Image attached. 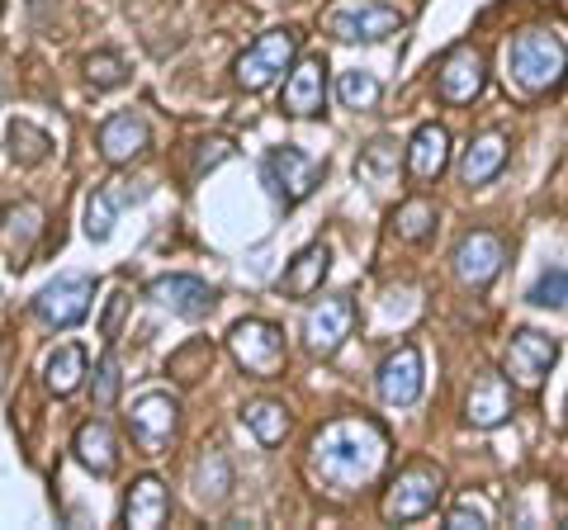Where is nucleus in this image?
I'll return each mask as SVG.
<instances>
[{
    "label": "nucleus",
    "instance_id": "obj_21",
    "mask_svg": "<svg viewBox=\"0 0 568 530\" xmlns=\"http://www.w3.org/2000/svg\"><path fill=\"white\" fill-rule=\"evenodd\" d=\"M507 156H511V137H507V133H497V129L478 133L474 143L465 147V156H459V181H465L469 190L488 185L493 175L507 166Z\"/></svg>",
    "mask_w": 568,
    "mask_h": 530
},
{
    "label": "nucleus",
    "instance_id": "obj_27",
    "mask_svg": "<svg viewBox=\"0 0 568 530\" xmlns=\"http://www.w3.org/2000/svg\"><path fill=\"white\" fill-rule=\"evenodd\" d=\"M398 171H403V162H398V143H394V137H375V143L355 156V175H361L369 190L398 185Z\"/></svg>",
    "mask_w": 568,
    "mask_h": 530
},
{
    "label": "nucleus",
    "instance_id": "obj_7",
    "mask_svg": "<svg viewBox=\"0 0 568 530\" xmlns=\"http://www.w3.org/2000/svg\"><path fill=\"white\" fill-rule=\"evenodd\" d=\"M323 29L342 43H379L403 29V14L394 6H379V0H342L323 14Z\"/></svg>",
    "mask_w": 568,
    "mask_h": 530
},
{
    "label": "nucleus",
    "instance_id": "obj_35",
    "mask_svg": "<svg viewBox=\"0 0 568 530\" xmlns=\"http://www.w3.org/2000/svg\"><path fill=\"white\" fill-rule=\"evenodd\" d=\"M564 294H568V271H564V265L555 261V265H549V271L536 279V285H530V304H536V308H564Z\"/></svg>",
    "mask_w": 568,
    "mask_h": 530
},
{
    "label": "nucleus",
    "instance_id": "obj_10",
    "mask_svg": "<svg viewBox=\"0 0 568 530\" xmlns=\"http://www.w3.org/2000/svg\"><path fill=\"white\" fill-rule=\"evenodd\" d=\"M91 304H95V279H85V275H62V279H52V285L39 289V298H33V313H39V323L67 332V327L85 323Z\"/></svg>",
    "mask_w": 568,
    "mask_h": 530
},
{
    "label": "nucleus",
    "instance_id": "obj_11",
    "mask_svg": "<svg viewBox=\"0 0 568 530\" xmlns=\"http://www.w3.org/2000/svg\"><path fill=\"white\" fill-rule=\"evenodd\" d=\"M488 72H484V52L474 43H455L446 58L436 62V95L446 104H474L484 95Z\"/></svg>",
    "mask_w": 568,
    "mask_h": 530
},
{
    "label": "nucleus",
    "instance_id": "obj_26",
    "mask_svg": "<svg viewBox=\"0 0 568 530\" xmlns=\"http://www.w3.org/2000/svg\"><path fill=\"white\" fill-rule=\"evenodd\" d=\"M43 233V208L39 204H20L6 214V246H10V265L24 271L33 256V237Z\"/></svg>",
    "mask_w": 568,
    "mask_h": 530
},
{
    "label": "nucleus",
    "instance_id": "obj_39",
    "mask_svg": "<svg viewBox=\"0 0 568 530\" xmlns=\"http://www.w3.org/2000/svg\"><path fill=\"white\" fill-rule=\"evenodd\" d=\"M119 313H123V294H114V304H110V317H104V337H114V323H119Z\"/></svg>",
    "mask_w": 568,
    "mask_h": 530
},
{
    "label": "nucleus",
    "instance_id": "obj_33",
    "mask_svg": "<svg viewBox=\"0 0 568 530\" xmlns=\"http://www.w3.org/2000/svg\"><path fill=\"white\" fill-rule=\"evenodd\" d=\"M394 233L403 237V242H426L436 233V208H432V200H403L398 204V214H394Z\"/></svg>",
    "mask_w": 568,
    "mask_h": 530
},
{
    "label": "nucleus",
    "instance_id": "obj_40",
    "mask_svg": "<svg viewBox=\"0 0 568 530\" xmlns=\"http://www.w3.org/2000/svg\"><path fill=\"white\" fill-rule=\"evenodd\" d=\"M0 95H6V72H0Z\"/></svg>",
    "mask_w": 568,
    "mask_h": 530
},
{
    "label": "nucleus",
    "instance_id": "obj_13",
    "mask_svg": "<svg viewBox=\"0 0 568 530\" xmlns=\"http://www.w3.org/2000/svg\"><path fill=\"white\" fill-rule=\"evenodd\" d=\"M455 279L465 289H488L497 275H503V261H507V246L497 233H488V227H478V233H465L455 246Z\"/></svg>",
    "mask_w": 568,
    "mask_h": 530
},
{
    "label": "nucleus",
    "instance_id": "obj_14",
    "mask_svg": "<svg viewBox=\"0 0 568 530\" xmlns=\"http://www.w3.org/2000/svg\"><path fill=\"white\" fill-rule=\"evenodd\" d=\"M148 298L156 308H166L171 317H185V323H200L219 308V289L204 285L200 275H162L148 285Z\"/></svg>",
    "mask_w": 568,
    "mask_h": 530
},
{
    "label": "nucleus",
    "instance_id": "obj_38",
    "mask_svg": "<svg viewBox=\"0 0 568 530\" xmlns=\"http://www.w3.org/2000/svg\"><path fill=\"white\" fill-rule=\"evenodd\" d=\"M227 156H233V143H227V137H209V143H200V156H194V181H200L204 171L223 166Z\"/></svg>",
    "mask_w": 568,
    "mask_h": 530
},
{
    "label": "nucleus",
    "instance_id": "obj_25",
    "mask_svg": "<svg viewBox=\"0 0 568 530\" xmlns=\"http://www.w3.org/2000/svg\"><path fill=\"white\" fill-rule=\"evenodd\" d=\"M190 483H194V502L200 507H223L227 502V488H233V465H227V455L223 450H204L200 455V465H194L190 473Z\"/></svg>",
    "mask_w": 568,
    "mask_h": 530
},
{
    "label": "nucleus",
    "instance_id": "obj_36",
    "mask_svg": "<svg viewBox=\"0 0 568 530\" xmlns=\"http://www.w3.org/2000/svg\"><path fill=\"white\" fill-rule=\"evenodd\" d=\"M450 530H484L488 526V502H478V498H459L450 507V517H446Z\"/></svg>",
    "mask_w": 568,
    "mask_h": 530
},
{
    "label": "nucleus",
    "instance_id": "obj_29",
    "mask_svg": "<svg viewBox=\"0 0 568 530\" xmlns=\"http://www.w3.org/2000/svg\"><path fill=\"white\" fill-rule=\"evenodd\" d=\"M242 427L252 431L261 446H280V440L290 436V412H284V402L261 398V402H246L242 408Z\"/></svg>",
    "mask_w": 568,
    "mask_h": 530
},
{
    "label": "nucleus",
    "instance_id": "obj_28",
    "mask_svg": "<svg viewBox=\"0 0 568 530\" xmlns=\"http://www.w3.org/2000/svg\"><path fill=\"white\" fill-rule=\"evenodd\" d=\"M81 379H85V350L81 346H58V350H52L48 365H43L48 394L67 398V394H77V388H81Z\"/></svg>",
    "mask_w": 568,
    "mask_h": 530
},
{
    "label": "nucleus",
    "instance_id": "obj_32",
    "mask_svg": "<svg viewBox=\"0 0 568 530\" xmlns=\"http://www.w3.org/2000/svg\"><path fill=\"white\" fill-rule=\"evenodd\" d=\"M384 95V85L375 72H365V67H355V72H342V81H336V100L346 104V110H375Z\"/></svg>",
    "mask_w": 568,
    "mask_h": 530
},
{
    "label": "nucleus",
    "instance_id": "obj_1",
    "mask_svg": "<svg viewBox=\"0 0 568 530\" xmlns=\"http://www.w3.org/2000/svg\"><path fill=\"white\" fill-rule=\"evenodd\" d=\"M388 450V431L375 417H332L308 446V473L332 498H355L384 473Z\"/></svg>",
    "mask_w": 568,
    "mask_h": 530
},
{
    "label": "nucleus",
    "instance_id": "obj_22",
    "mask_svg": "<svg viewBox=\"0 0 568 530\" xmlns=\"http://www.w3.org/2000/svg\"><path fill=\"white\" fill-rule=\"evenodd\" d=\"M446 166H450V133L440 129V123H422L413 133V143H407V175L432 185V181H440Z\"/></svg>",
    "mask_w": 568,
    "mask_h": 530
},
{
    "label": "nucleus",
    "instance_id": "obj_9",
    "mask_svg": "<svg viewBox=\"0 0 568 530\" xmlns=\"http://www.w3.org/2000/svg\"><path fill=\"white\" fill-rule=\"evenodd\" d=\"M129 431L142 455H162L181 431V402L171 394H142L129 408Z\"/></svg>",
    "mask_w": 568,
    "mask_h": 530
},
{
    "label": "nucleus",
    "instance_id": "obj_17",
    "mask_svg": "<svg viewBox=\"0 0 568 530\" xmlns=\"http://www.w3.org/2000/svg\"><path fill=\"white\" fill-rule=\"evenodd\" d=\"M148 143H152V123L142 110H119L100 123V156L110 166L133 162L138 152H148Z\"/></svg>",
    "mask_w": 568,
    "mask_h": 530
},
{
    "label": "nucleus",
    "instance_id": "obj_15",
    "mask_svg": "<svg viewBox=\"0 0 568 530\" xmlns=\"http://www.w3.org/2000/svg\"><path fill=\"white\" fill-rule=\"evenodd\" d=\"M379 398L388 402V408H413V402L422 398V388H426V365H422V350L417 346H398V350H388L384 365H379Z\"/></svg>",
    "mask_w": 568,
    "mask_h": 530
},
{
    "label": "nucleus",
    "instance_id": "obj_34",
    "mask_svg": "<svg viewBox=\"0 0 568 530\" xmlns=\"http://www.w3.org/2000/svg\"><path fill=\"white\" fill-rule=\"evenodd\" d=\"M85 81H91L95 91H114V85L129 81V62H123L119 52L100 48V52H91V58H85Z\"/></svg>",
    "mask_w": 568,
    "mask_h": 530
},
{
    "label": "nucleus",
    "instance_id": "obj_37",
    "mask_svg": "<svg viewBox=\"0 0 568 530\" xmlns=\"http://www.w3.org/2000/svg\"><path fill=\"white\" fill-rule=\"evenodd\" d=\"M91 398H95V408H110V402L119 398V365H114V356H104L100 375H95V388H91Z\"/></svg>",
    "mask_w": 568,
    "mask_h": 530
},
{
    "label": "nucleus",
    "instance_id": "obj_8",
    "mask_svg": "<svg viewBox=\"0 0 568 530\" xmlns=\"http://www.w3.org/2000/svg\"><path fill=\"white\" fill-rule=\"evenodd\" d=\"M555 360H559V337L536 332V327H521L517 337H511V346H507L503 375H507V384H517V388H526V394H536V388L549 379Z\"/></svg>",
    "mask_w": 568,
    "mask_h": 530
},
{
    "label": "nucleus",
    "instance_id": "obj_19",
    "mask_svg": "<svg viewBox=\"0 0 568 530\" xmlns=\"http://www.w3.org/2000/svg\"><path fill=\"white\" fill-rule=\"evenodd\" d=\"M465 417L474 421L478 431L503 427V421L511 417V384H507V375H493V369H484V375L474 379V388H469Z\"/></svg>",
    "mask_w": 568,
    "mask_h": 530
},
{
    "label": "nucleus",
    "instance_id": "obj_31",
    "mask_svg": "<svg viewBox=\"0 0 568 530\" xmlns=\"http://www.w3.org/2000/svg\"><path fill=\"white\" fill-rule=\"evenodd\" d=\"M209 369H213V342H209V337L185 342V346L166 360V375H175L181 384H200V379L209 375Z\"/></svg>",
    "mask_w": 568,
    "mask_h": 530
},
{
    "label": "nucleus",
    "instance_id": "obj_6",
    "mask_svg": "<svg viewBox=\"0 0 568 530\" xmlns=\"http://www.w3.org/2000/svg\"><path fill=\"white\" fill-rule=\"evenodd\" d=\"M265 185H271V194L284 204V208H294V204H304L308 194L323 185V175H327V162L323 156H308L304 147H271V156H265Z\"/></svg>",
    "mask_w": 568,
    "mask_h": 530
},
{
    "label": "nucleus",
    "instance_id": "obj_24",
    "mask_svg": "<svg viewBox=\"0 0 568 530\" xmlns=\"http://www.w3.org/2000/svg\"><path fill=\"white\" fill-rule=\"evenodd\" d=\"M71 450H77L81 465L91 473H100V479H110V473L119 469V440L110 431V421H85V427H77Z\"/></svg>",
    "mask_w": 568,
    "mask_h": 530
},
{
    "label": "nucleus",
    "instance_id": "obj_16",
    "mask_svg": "<svg viewBox=\"0 0 568 530\" xmlns=\"http://www.w3.org/2000/svg\"><path fill=\"white\" fill-rule=\"evenodd\" d=\"M323 100H327V58H304L298 67H290L280 110L294 119H313L323 114Z\"/></svg>",
    "mask_w": 568,
    "mask_h": 530
},
{
    "label": "nucleus",
    "instance_id": "obj_23",
    "mask_svg": "<svg viewBox=\"0 0 568 530\" xmlns=\"http://www.w3.org/2000/svg\"><path fill=\"white\" fill-rule=\"evenodd\" d=\"M327 271H332V246L313 242V246H304V252L290 261V271L280 275V294L284 298H313L317 289H323Z\"/></svg>",
    "mask_w": 568,
    "mask_h": 530
},
{
    "label": "nucleus",
    "instance_id": "obj_18",
    "mask_svg": "<svg viewBox=\"0 0 568 530\" xmlns=\"http://www.w3.org/2000/svg\"><path fill=\"white\" fill-rule=\"evenodd\" d=\"M138 200H148V185H129V181L100 185L91 194V204H85V237H91V242H110L114 223H119V208H129Z\"/></svg>",
    "mask_w": 568,
    "mask_h": 530
},
{
    "label": "nucleus",
    "instance_id": "obj_2",
    "mask_svg": "<svg viewBox=\"0 0 568 530\" xmlns=\"http://www.w3.org/2000/svg\"><path fill=\"white\" fill-rule=\"evenodd\" d=\"M564 58H568V52H564L559 33L530 29V33H521V39H511L507 72H511V81H517L526 95H545V91H555V85L564 81Z\"/></svg>",
    "mask_w": 568,
    "mask_h": 530
},
{
    "label": "nucleus",
    "instance_id": "obj_4",
    "mask_svg": "<svg viewBox=\"0 0 568 530\" xmlns=\"http://www.w3.org/2000/svg\"><path fill=\"white\" fill-rule=\"evenodd\" d=\"M227 350L242 375L252 379H280L284 365H290V350H284V332L265 317H242V323L227 332Z\"/></svg>",
    "mask_w": 568,
    "mask_h": 530
},
{
    "label": "nucleus",
    "instance_id": "obj_12",
    "mask_svg": "<svg viewBox=\"0 0 568 530\" xmlns=\"http://www.w3.org/2000/svg\"><path fill=\"white\" fill-rule=\"evenodd\" d=\"M351 327H355V298L351 294L323 298V304L308 308V317H304V346H308V356H317V360L336 356V350L346 346Z\"/></svg>",
    "mask_w": 568,
    "mask_h": 530
},
{
    "label": "nucleus",
    "instance_id": "obj_3",
    "mask_svg": "<svg viewBox=\"0 0 568 530\" xmlns=\"http://www.w3.org/2000/svg\"><path fill=\"white\" fill-rule=\"evenodd\" d=\"M440 498H446V473H440V465L413 459L407 469H398V479L384 492V521H394V526L422 521V517H432Z\"/></svg>",
    "mask_w": 568,
    "mask_h": 530
},
{
    "label": "nucleus",
    "instance_id": "obj_5",
    "mask_svg": "<svg viewBox=\"0 0 568 530\" xmlns=\"http://www.w3.org/2000/svg\"><path fill=\"white\" fill-rule=\"evenodd\" d=\"M294 52H298V29H290V24H284V29H265L261 39L237 58V67H233L237 91L256 95V91H265V85H275L294 67Z\"/></svg>",
    "mask_w": 568,
    "mask_h": 530
},
{
    "label": "nucleus",
    "instance_id": "obj_30",
    "mask_svg": "<svg viewBox=\"0 0 568 530\" xmlns=\"http://www.w3.org/2000/svg\"><path fill=\"white\" fill-rule=\"evenodd\" d=\"M6 137H10V156L20 166H43L52 156V137L39 129V123H29V119H14Z\"/></svg>",
    "mask_w": 568,
    "mask_h": 530
},
{
    "label": "nucleus",
    "instance_id": "obj_20",
    "mask_svg": "<svg viewBox=\"0 0 568 530\" xmlns=\"http://www.w3.org/2000/svg\"><path fill=\"white\" fill-rule=\"evenodd\" d=\"M171 517V492L166 483L156 479V473H142V479L129 488V498H123V526L129 530H156V526H166Z\"/></svg>",
    "mask_w": 568,
    "mask_h": 530
}]
</instances>
